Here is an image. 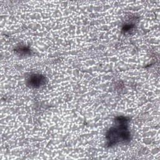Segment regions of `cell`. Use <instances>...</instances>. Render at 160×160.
<instances>
[{
  "instance_id": "1",
  "label": "cell",
  "mask_w": 160,
  "mask_h": 160,
  "mask_svg": "<svg viewBox=\"0 0 160 160\" xmlns=\"http://www.w3.org/2000/svg\"><path fill=\"white\" fill-rule=\"evenodd\" d=\"M45 77L41 74H34L28 79V84L32 88H39L45 84Z\"/></svg>"
}]
</instances>
